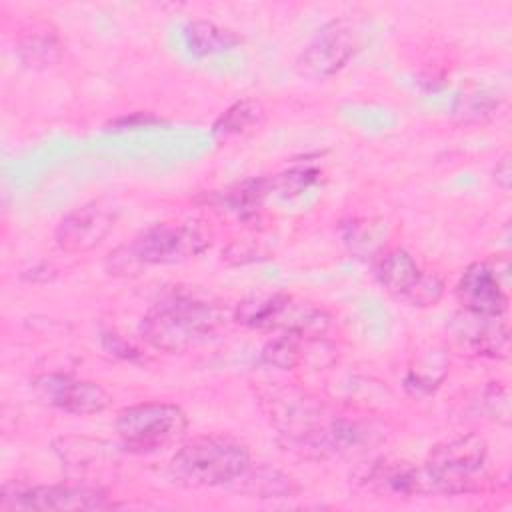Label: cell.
Listing matches in <instances>:
<instances>
[{
	"label": "cell",
	"mask_w": 512,
	"mask_h": 512,
	"mask_svg": "<svg viewBox=\"0 0 512 512\" xmlns=\"http://www.w3.org/2000/svg\"><path fill=\"white\" fill-rule=\"evenodd\" d=\"M114 428L128 450L154 452L186 434L188 416L172 402H140L120 410Z\"/></svg>",
	"instance_id": "8992f818"
},
{
	"label": "cell",
	"mask_w": 512,
	"mask_h": 512,
	"mask_svg": "<svg viewBox=\"0 0 512 512\" xmlns=\"http://www.w3.org/2000/svg\"><path fill=\"white\" fill-rule=\"evenodd\" d=\"M250 468L248 448L222 434L196 436L184 442L168 462V476L178 486L214 488L238 478Z\"/></svg>",
	"instance_id": "3957f363"
},
{
	"label": "cell",
	"mask_w": 512,
	"mask_h": 512,
	"mask_svg": "<svg viewBox=\"0 0 512 512\" xmlns=\"http://www.w3.org/2000/svg\"><path fill=\"white\" fill-rule=\"evenodd\" d=\"M484 406L496 422L504 426L510 424V394L506 386H502L500 382H492L484 394Z\"/></svg>",
	"instance_id": "7402d4cb"
},
{
	"label": "cell",
	"mask_w": 512,
	"mask_h": 512,
	"mask_svg": "<svg viewBox=\"0 0 512 512\" xmlns=\"http://www.w3.org/2000/svg\"><path fill=\"white\" fill-rule=\"evenodd\" d=\"M222 324L224 310L218 302L174 290L144 314L140 336L160 352H186L214 336Z\"/></svg>",
	"instance_id": "6da1fadb"
},
{
	"label": "cell",
	"mask_w": 512,
	"mask_h": 512,
	"mask_svg": "<svg viewBox=\"0 0 512 512\" xmlns=\"http://www.w3.org/2000/svg\"><path fill=\"white\" fill-rule=\"evenodd\" d=\"M108 506L102 492L72 484L4 486L0 496L2 510H100Z\"/></svg>",
	"instance_id": "9c48e42d"
},
{
	"label": "cell",
	"mask_w": 512,
	"mask_h": 512,
	"mask_svg": "<svg viewBox=\"0 0 512 512\" xmlns=\"http://www.w3.org/2000/svg\"><path fill=\"white\" fill-rule=\"evenodd\" d=\"M34 390L46 404L78 416L100 414L112 404V394L102 384L68 374H42L34 380Z\"/></svg>",
	"instance_id": "8fae6325"
},
{
	"label": "cell",
	"mask_w": 512,
	"mask_h": 512,
	"mask_svg": "<svg viewBox=\"0 0 512 512\" xmlns=\"http://www.w3.org/2000/svg\"><path fill=\"white\" fill-rule=\"evenodd\" d=\"M456 300L464 312L504 316L508 310V294L496 264L488 260L472 262L456 284Z\"/></svg>",
	"instance_id": "7c38bea8"
},
{
	"label": "cell",
	"mask_w": 512,
	"mask_h": 512,
	"mask_svg": "<svg viewBox=\"0 0 512 512\" xmlns=\"http://www.w3.org/2000/svg\"><path fill=\"white\" fill-rule=\"evenodd\" d=\"M266 120V108L260 100L244 98L228 106L212 124V134L220 140L244 136L258 130Z\"/></svg>",
	"instance_id": "9a60e30c"
},
{
	"label": "cell",
	"mask_w": 512,
	"mask_h": 512,
	"mask_svg": "<svg viewBox=\"0 0 512 512\" xmlns=\"http://www.w3.org/2000/svg\"><path fill=\"white\" fill-rule=\"evenodd\" d=\"M238 480H246V488L252 494H260V496H282V494L292 492L290 478H286L274 470L272 472L266 470L264 474L256 472V476H248V472H244Z\"/></svg>",
	"instance_id": "44dd1931"
},
{
	"label": "cell",
	"mask_w": 512,
	"mask_h": 512,
	"mask_svg": "<svg viewBox=\"0 0 512 512\" xmlns=\"http://www.w3.org/2000/svg\"><path fill=\"white\" fill-rule=\"evenodd\" d=\"M308 324H310V320L300 322V324L288 328L282 336L268 342L262 352V358L280 370H290V368L298 366L302 362V348L306 344V326Z\"/></svg>",
	"instance_id": "ac0fdd59"
},
{
	"label": "cell",
	"mask_w": 512,
	"mask_h": 512,
	"mask_svg": "<svg viewBox=\"0 0 512 512\" xmlns=\"http://www.w3.org/2000/svg\"><path fill=\"white\" fill-rule=\"evenodd\" d=\"M212 244V230L200 220L152 224L120 246L112 256V270L128 272L140 266L178 264L200 256Z\"/></svg>",
	"instance_id": "277c9868"
},
{
	"label": "cell",
	"mask_w": 512,
	"mask_h": 512,
	"mask_svg": "<svg viewBox=\"0 0 512 512\" xmlns=\"http://www.w3.org/2000/svg\"><path fill=\"white\" fill-rule=\"evenodd\" d=\"M318 178V172L312 168H298V170H290L274 180H270L272 190H280L284 194H300L304 192L310 184H314V180Z\"/></svg>",
	"instance_id": "603a6c76"
},
{
	"label": "cell",
	"mask_w": 512,
	"mask_h": 512,
	"mask_svg": "<svg viewBox=\"0 0 512 512\" xmlns=\"http://www.w3.org/2000/svg\"><path fill=\"white\" fill-rule=\"evenodd\" d=\"M118 208L104 198L90 200L68 212L54 230V242L62 252L82 254L96 248L114 228Z\"/></svg>",
	"instance_id": "30bf717a"
},
{
	"label": "cell",
	"mask_w": 512,
	"mask_h": 512,
	"mask_svg": "<svg viewBox=\"0 0 512 512\" xmlns=\"http://www.w3.org/2000/svg\"><path fill=\"white\" fill-rule=\"evenodd\" d=\"M452 332L458 344L476 356L508 358L510 330L502 316H484L462 310L454 316Z\"/></svg>",
	"instance_id": "4fadbf2b"
},
{
	"label": "cell",
	"mask_w": 512,
	"mask_h": 512,
	"mask_svg": "<svg viewBox=\"0 0 512 512\" xmlns=\"http://www.w3.org/2000/svg\"><path fill=\"white\" fill-rule=\"evenodd\" d=\"M290 306V296L282 292L260 294L242 300L234 310V320L248 328H274Z\"/></svg>",
	"instance_id": "2e32d148"
},
{
	"label": "cell",
	"mask_w": 512,
	"mask_h": 512,
	"mask_svg": "<svg viewBox=\"0 0 512 512\" xmlns=\"http://www.w3.org/2000/svg\"><path fill=\"white\" fill-rule=\"evenodd\" d=\"M184 38L190 54L194 56H210L218 52H226L242 42V38L216 22L194 20L184 28Z\"/></svg>",
	"instance_id": "e0dca14e"
},
{
	"label": "cell",
	"mask_w": 512,
	"mask_h": 512,
	"mask_svg": "<svg viewBox=\"0 0 512 512\" xmlns=\"http://www.w3.org/2000/svg\"><path fill=\"white\" fill-rule=\"evenodd\" d=\"M432 492L472 494L488 480V444L478 434H462L436 444L422 466Z\"/></svg>",
	"instance_id": "5b68a950"
},
{
	"label": "cell",
	"mask_w": 512,
	"mask_h": 512,
	"mask_svg": "<svg viewBox=\"0 0 512 512\" xmlns=\"http://www.w3.org/2000/svg\"><path fill=\"white\" fill-rule=\"evenodd\" d=\"M20 60L26 66H50L58 58V44L50 36H30L18 46Z\"/></svg>",
	"instance_id": "ffe728a7"
},
{
	"label": "cell",
	"mask_w": 512,
	"mask_h": 512,
	"mask_svg": "<svg viewBox=\"0 0 512 512\" xmlns=\"http://www.w3.org/2000/svg\"><path fill=\"white\" fill-rule=\"evenodd\" d=\"M366 40L368 30L358 20H334L308 42L296 60V68L308 78H328L340 72L366 46Z\"/></svg>",
	"instance_id": "52a82bcc"
},
{
	"label": "cell",
	"mask_w": 512,
	"mask_h": 512,
	"mask_svg": "<svg viewBox=\"0 0 512 512\" xmlns=\"http://www.w3.org/2000/svg\"><path fill=\"white\" fill-rule=\"evenodd\" d=\"M376 278L388 294L418 308L434 306L444 294L442 280L424 270L404 248H394L378 260Z\"/></svg>",
	"instance_id": "ba28073f"
},
{
	"label": "cell",
	"mask_w": 512,
	"mask_h": 512,
	"mask_svg": "<svg viewBox=\"0 0 512 512\" xmlns=\"http://www.w3.org/2000/svg\"><path fill=\"white\" fill-rule=\"evenodd\" d=\"M364 486L380 498H412L432 492L422 468L406 462H376L364 476Z\"/></svg>",
	"instance_id": "5bb4252c"
},
{
	"label": "cell",
	"mask_w": 512,
	"mask_h": 512,
	"mask_svg": "<svg viewBox=\"0 0 512 512\" xmlns=\"http://www.w3.org/2000/svg\"><path fill=\"white\" fill-rule=\"evenodd\" d=\"M498 106H500V98L494 92L486 88H472V90H464L456 98L454 114L462 122H482L494 116Z\"/></svg>",
	"instance_id": "d6986e66"
},
{
	"label": "cell",
	"mask_w": 512,
	"mask_h": 512,
	"mask_svg": "<svg viewBox=\"0 0 512 512\" xmlns=\"http://www.w3.org/2000/svg\"><path fill=\"white\" fill-rule=\"evenodd\" d=\"M494 180H496V184H498L504 192H508V190H510V184H512L510 154H504V156L500 158V162L496 164V168H494Z\"/></svg>",
	"instance_id": "cb8c5ba5"
},
{
	"label": "cell",
	"mask_w": 512,
	"mask_h": 512,
	"mask_svg": "<svg viewBox=\"0 0 512 512\" xmlns=\"http://www.w3.org/2000/svg\"><path fill=\"white\" fill-rule=\"evenodd\" d=\"M148 124V122H158V118H154V116H150V114H134V116H124V118H118V120H114V126H134V124Z\"/></svg>",
	"instance_id": "d4e9b609"
},
{
	"label": "cell",
	"mask_w": 512,
	"mask_h": 512,
	"mask_svg": "<svg viewBox=\"0 0 512 512\" xmlns=\"http://www.w3.org/2000/svg\"><path fill=\"white\" fill-rule=\"evenodd\" d=\"M270 414L286 444L308 456L320 458L348 452L360 440V430L354 422L332 414L326 406L312 400H280Z\"/></svg>",
	"instance_id": "7a4b0ae2"
}]
</instances>
